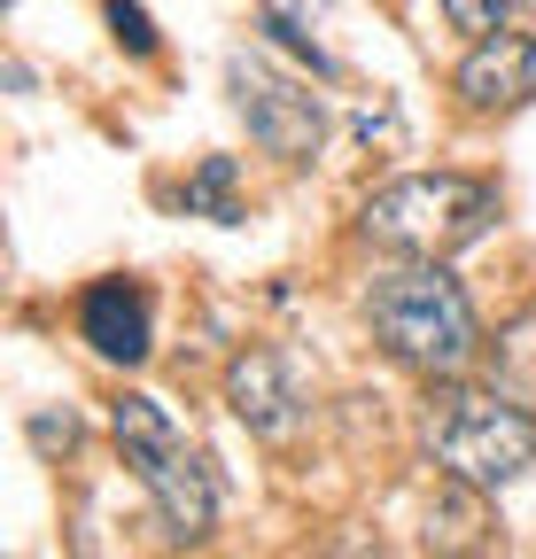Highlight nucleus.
<instances>
[{
	"mask_svg": "<svg viewBox=\"0 0 536 559\" xmlns=\"http://www.w3.org/2000/svg\"><path fill=\"white\" fill-rule=\"evenodd\" d=\"M366 319H373V342L389 349V358L413 366V373H428V381H458L490 349L483 326H475L466 288H458L443 264H420V257L405 272L381 280L373 304H366Z\"/></svg>",
	"mask_w": 536,
	"mask_h": 559,
	"instance_id": "1",
	"label": "nucleus"
},
{
	"mask_svg": "<svg viewBox=\"0 0 536 559\" xmlns=\"http://www.w3.org/2000/svg\"><path fill=\"white\" fill-rule=\"evenodd\" d=\"M498 226V187L490 179H466V171H413V179H389L366 194L358 210V234L389 257H420L443 264L458 249H475Z\"/></svg>",
	"mask_w": 536,
	"mask_h": 559,
	"instance_id": "2",
	"label": "nucleus"
},
{
	"mask_svg": "<svg viewBox=\"0 0 536 559\" xmlns=\"http://www.w3.org/2000/svg\"><path fill=\"white\" fill-rule=\"evenodd\" d=\"M428 451H436V466L451 481L513 489L521 474H536V412L513 404L505 389L436 381V396H428Z\"/></svg>",
	"mask_w": 536,
	"mask_h": 559,
	"instance_id": "3",
	"label": "nucleus"
},
{
	"mask_svg": "<svg viewBox=\"0 0 536 559\" xmlns=\"http://www.w3.org/2000/svg\"><path fill=\"white\" fill-rule=\"evenodd\" d=\"M109 436H117L124 466L148 481V498H156V513H164V536H171V544H203L211 521H218V489H211L203 459L179 443L171 412H164L156 396H117V404H109Z\"/></svg>",
	"mask_w": 536,
	"mask_h": 559,
	"instance_id": "4",
	"label": "nucleus"
},
{
	"mask_svg": "<svg viewBox=\"0 0 536 559\" xmlns=\"http://www.w3.org/2000/svg\"><path fill=\"white\" fill-rule=\"evenodd\" d=\"M226 86H234V109L249 124V140L264 156H281V164H311L319 156V140H326V102L288 79V70H273L264 55H234L226 62Z\"/></svg>",
	"mask_w": 536,
	"mask_h": 559,
	"instance_id": "5",
	"label": "nucleus"
},
{
	"mask_svg": "<svg viewBox=\"0 0 536 559\" xmlns=\"http://www.w3.org/2000/svg\"><path fill=\"white\" fill-rule=\"evenodd\" d=\"M226 404H234L241 428L264 436V443L296 436L303 412H311V396H303V381H296V366L281 358V349H241V358L226 366Z\"/></svg>",
	"mask_w": 536,
	"mask_h": 559,
	"instance_id": "6",
	"label": "nucleus"
},
{
	"mask_svg": "<svg viewBox=\"0 0 536 559\" xmlns=\"http://www.w3.org/2000/svg\"><path fill=\"white\" fill-rule=\"evenodd\" d=\"M79 334L94 358L109 366H141L156 349V311H148V288L141 280H94V288L79 296Z\"/></svg>",
	"mask_w": 536,
	"mask_h": 559,
	"instance_id": "7",
	"label": "nucleus"
},
{
	"mask_svg": "<svg viewBox=\"0 0 536 559\" xmlns=\"http://www.w3.org/2000/svg\"><path fill=\"white\" fill-rule=\"evenodd\" d=\"M451 86L466 109H521L536 102V39L528 32H490L466 47V62L451 70Z\"/></svg>",
	"mask_w": 536,
	"mask_h": 559,
	"instance_id": "8",
	"label": "nucleus"
},
{
	"mask_svg": "<svg viewBox=\"0 0 536 559\" xmlns=\"http://www.w3.org/2000/svg\"><path fill=\"white\" fill-rule=\"evenodd\" d=\"M490 544H498V528H490V489L443 474V489L428 498V551H436V559H475V551H490Z\"/></svg>",
	"mask_w": 536,
	"mask_h": 559,
	"instance_id": "9",
	"label": "nucleus"
},
{
	"mask_svg": "<svg viewBox=\"0 0 536 559\" xmlns=\"http://www.w3.org/2000/svg\"><path fill=\"white\" fill-rule=\"evenodd\" d=\"M490 389H505L513 404L536 412V304L498 326V342H490Z\"/></svg>",
	"mask_w": 536,
	"mask_h": 559,
	"instance_id": "10",
	"label": "nucleus"
},
{
	"mask_svg": "<svg viewBox=\"0 0 536 559\" xmlns=\"http://www.w3.org/2000/svg\"><path fill=\"white\" fill-rule=\"evenodd\" d=\"M234 187H241V164L234 156H203V164H194L187 171V218H218V226H234L241 218V202H234Z\"/></svg>",
	"mask_w": 536,
	"mask_h": 559,
	"instance_id": "11",
	"label": "nucleus"
},
{
	"mask_svg": "<svg viewBox=\"0 0 536 559\" xmlns=\"http://www.w3.org/2000/svg\"><path fill=\"white\" fill-rule=\"evenodd\" d=\"M257 9H264V32H273L281 47H296V55H303V62L319 70V79H326L334 62H326V47L311 39V24H319V16L334 9V0H257Z\"/></svg>",
	"mask_w": 536,
	"mask_h": 559,
	"instance_id": "12",
	"label": "nucleus"
},
{
	"mask_svg": "<svg viewBox=\"0 0 536 559\" xmlns=\"http://www.w3.org/2000/svg\"><path fill=\"white\" fill-rule=\"evenodd\" d=\"M443 24L466 32V39H490V32H513V16L528 9V0H436Z\"/></svg>",
	"mask_w": 536,
	"mask_h": 559,
	"instance_id": "13",
	"label": "nucleus"
},
{
	"mask_svg": "<svg viewBox=\"0 0 536 559\" xmlns=\"http://www.w3.org/2000/svg\"><path fill=\"white\" fill-rule=\"evenodd\" d=\"M109 24H117V47H132V55H156V24H148V9H141V0H109Z\"/></svg>",
	"mask_w": 536,
	"mask_h": 559,
	"instance_id": "14",
	"label": "nucleus"
},
{
	"mask_svg": "<svg viewBox=\"0 0 536 559\" xmlns=\"http://www.w3.org/2000/svg\"><path fill=\"white\" fill-rule=\"evenodd\" d=\"M32 436H39L47 451H55V443L71 451V443H79V419H71V412H62V419H32Z\"/></svg>",
	"mask_w": 536,
	"mask_h": 559,
	"instance_id": "15",
	"label": "nucleus"
}]
</instances>
